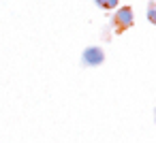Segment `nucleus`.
<instances>
[{"mask_svg":"<svg viewBox=\"0 0 156 143\" xmlns=\"http://www.w3.org/2000/svg\"><path fill=\"white\" fill-rule=\"evenodd\" d=\"M94 5H98L103 9H115L118 7V0H94Z\"/></svg>","mask_w":156,"mask_h":143,"instance_id":"4","label":"nucleus"},{"mask_svg":"<svg viewBox=\"0 0 156 143\" xmlns=\"http://www.w3.org/2000/svg\"><path fill=\"white\" fill-rule=\"evenodd\" d=\"M147 22L156 26V2H150L147 5Z\"/></svg>","mask_w":156,"mask_h":143,"instance_id":"3","label":"nucleus"},{"mask_svg":"<svg viewBox=\"0 0 156 143\" xmlns=\"http://www.w3.org/2000/svg\"><path fill=\"white\" fill-rule=\"evenodd\" d=\"M113 22H115L118 28H130L133 22H135V13H133V9H130V7H120V9H115V17H113Z\"/></svg>","mask_w":156,"mask_h":143,"instance_id":"2","label":"nucleus"},{"mask_svg":"<svg viewBox=\"0 0 156 143\" xmlns=\"http://www.w3.org/2000/svg\"><path fill=\"white\" fill-rule=\"evenodd\" d=\"M81 62H83L86 66H98V64L105 62V51H103L101 47H96V45H90V47L83 49Z\"/></svg>","mask_w":156,"mask_h":143,"instance_id":"1","label":"nucleus"}]
</instances>
